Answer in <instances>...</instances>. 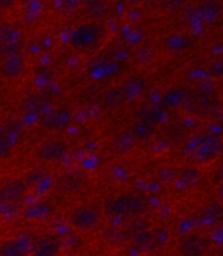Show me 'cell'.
<instances>
[{
	"mask_svg": "<svg viewBox=\"0 0 223 256\" xmlns=\"http://www.w3.org/2000/svg\"><path fill=\"white\" fill-rule=\"evenodd\" d=\"M108 30L103 23L86 22L75 26L69 36V44L76 50H87L104 40Z\"/></svg>",
	"mask_w": 223,
	"mask_h": 256,
	"instance_id": "3",
	"label": "cell"
},
{
	"mask_svg": "<svg viewBox=\"0 0 223 256\" xmlns=\"http://www.w3.org/2000/svg\"><path fill=\"white\" fill-rule=\"evenodd\" d=\"M178 168H177V166H174V165L161 166V168L157 170L156 177L161 184H173L176 180Z\"/></svg>",
	"mask_w": 223,
	"mask_h": 256,
	"instance_id": "22",
	"label": "cell"
},
{
	"mask_svg": "<svg viewBox=\"0 0 223 256\" xmlns=\"http://www.w3.org/2000/svg\"><path fill=\"white\" fill-rule=\"evenodd\" d=\"M73 118V113L68 106H59L45 114L41 124L48 132H62L71 126Z\"/></svg>",
	"mask_w": 223,
	"mask_h": 256,
	"instance_id": "8",
	"label": "cell"
},
{
	"mask_svg": "<svg viewBox=\"0 0 223 256\" xmlns=\"http://www.w3.org/2000/svg\"><path fill=\"white\" fill-rule=\"evenodd\" d=\"M23 48H24V44L22 40L0 44V54H2L3 58L19 56L21 54Z\"/></svg>",
	"mask_w": 223,
	"mask_h": 256,
	"instance_id": "24",
	"label": "cell"
},
{
	"mask_svg": "<svg viewBox=\"0 0 223 256\" xmlns=\"http://www.w3.org/2000/svg\"><path fill=\"white\" fill-rule=\"evenodd\" d=\"M69 150L68 144L62 139L50 138L44 140L35 150V158L45 163H55L66 156Z\"/></svg>",
	"mask_w": 223,
	"mask_h": 256,
	"instance_id": "7",
	"label": "cell"
},
{
	"mask_svg": "<svg viewBox=\"0 0 223 256\" xmlns=\"http://www.w3.org/2000/svg\"><path fill=\"white\" fill-rule=\"evenodd\" d=\"M130 130L133 134V136L137 140V142H148V140H150L155 136L157 128L152 122L145 118H141L134 122L132 126L130 127Z\"/></svg>",
	"mask_w": 223,
	"mask_h": 256,
	"instance_id": "15",
	"label": "cell"
},
{
	"mask_svg": "<svg viewBox=\"0 0 223 256\" xmlns=\"http://www.w3.org/2000/svg\"><path fill=\"white\" fill-rule=\"evenodd\" d=\"M32 242L27 236H17L0 243V256H30Z\"/></svg>",
	"mask_w": 223,
	"mask_h": 256,
	"instance_id": "11",
	"label": "cell"
},
{
	"mask_svg": "<svg viewBox=\"0 0 223 256\" xmlns=\"http://www.w3.org/2000/svg\"><path fill=\"white\" fill-rule=\"evenodd\" d=\"M61 248L62 241L58 234H43L32 242L30 256H60Z\"/></svg>",
	"mask_w": 223,
	"mask_h": 256,
	"instance_id": "9",
	"label": "cell"
},
{
	"mask_svg": "<svg viewBox=\"0 0 223 256\" xmlns=\"http://www.w3.org/2000/svg\"><path fill=\"white\" fill-rule=\"evenodd\" d=\"M190 2H202V0H190Z\"/></svg>",
	"mask_w": 223,
	"mask_h": 256,
	"instance_id": "33",
	"label": "cell"
},
{
	"mask_svg": "<svg viewBox=\"0 0 223 256\" xmlns=\"http://www.w3.org/2000/svg\"><path fill=\"white\" fill-rule=\"evenodd\" d=\"M137 144V140L133 136L130 128L118 132L112 139V149L118 156L129 154Z\"/></svg>",
	"mask_w": 223,
	"mask_h": 256,
	"instance_id": "13",
	"label": "cell"
},
{
	"mask_svg": "<svg viewBox=\"0 0 223 256\" xmlns=\"http://www.w3.org/2000/svg\"><path fill=\"white\" fill-rule=\"evenodd\" d=\"M20 212V206L0 201V222L8 220Z\"/></svg>",
	"mask_w": 223,
	"mask_h": 256,
	"instance_id": "25",
	"label": "cell"
},
{
	"mask_svg": "<svg viewBox=\"0 0 223 256\" xmlns=\"http://www.w3.org/2000/svg\"><path fill=\"white\" fill-rule=\"evenodd\" d=\"M109 11H110V7L109 4H108L107 0L92 4V6H87L86 7L87 14L92 18H94V20H99V18L107 16V14H109Z\"/></svg>",
	"mask_w": 223,
	"mask_h": 256,
	"instance_id": "23",
	"label": "cell"
},
{
	"mask_svg": "<svg viewBox=\"0 0 223 256\" xmlns=\"http://www.w3.org/2000/svg\"><path fill=\"white\" fill-rule=\"evenodd\" d=\"M12 144L8 139L0 137V158H6L11 154Z\"/></svg>",
	"mask_w": 223,
	"mask_h": 256,
	"instance_id": "30",
	"label": "cell"
},
{
	"mask_svg": "<svg viewBox=\"0 0 223 256\" xmlns=\"http://www.w3.org/2000/svg\"><path fill=\"white\" fill-rule=\"evenodd\" d=\"M223 153V139L214 134H206L193 153V160L197 165H208L216 161Z\"/></svg>",
	"mask_w": 223,
	"mask_h": 256,
	"instance_id": "5",
	"label": "cell"
},
{
	"mask_svg": "<svg viewBox=\"0 0 223 256\" xmlns=\"http://www.w3.org/2000/svg\"><path fill=\"white\" fill-rule=\"evenodd\" d=\"M126 101L127 98L124 94L122 86L116 85L108 88L107 90L101 94L100 106L106 111H112L120 106H122Z\"/></svg>",
	"mask_w": 223,
	"mask_h": 256,
	"instance_id": "12",
	"label": "cell"
},
{
	"mask_svg": "<svg viewBox=\"0 0 223 256\" xmlns=\"http://www.w3.org/2000/svg\"><path fill=\"white\" fill-rule=\"evenodd\" d=\"M16 4V0H0V10L10 9Z\"/></svg>",
	"mask_w": 223,
	"mask_h": 256,
	"instance_id": "31",
	"label": "cell"
},
{
	"mask_svg": "<svg viewBox=\"0 0 223 256\" xmlns=\"http://www.w3.org/2000/svg\"><path fill=\"white\" fill-rule=\"evenodd\" d=\"M3 59V56H2V54H0V60H2Z\"/></svg>",
	"mask_w": 223,
	"mask_h": 256,
	"instance_id": "34",
	"label": "cell"
},
{
	"mask_svg": "<svg viewBox=\"0 0 223 256\" xmlns=\"http://www.w3.org/2000/svg\"><path fill=\"white\" fill-rule=\"evenodd\" d=\"M82 178L79 174H70V175H67L65 179H62V187L63 189L66 190H75L76 188H79L80 186L82 184V180L80 182H74L76 180V179H80Z\"/></svg>",
	"mask_w": 223,
	"mask_h": 256,
	"instance_id": "26",
	"label": "cell"
},
{
	"mask_svg": "<svg viewBox=\"0 0 223 256\" xmlns=\"http://www.w3.org/2000/svg\"><path fill=\"white\" fill-rule=\"evenodd\" d=\"M46 172H44L42 170H33L32 172H30L29 174V177H28V180H25V182L28 184V186L30 187V184L33 182L35 184L36 182H40L41 180H43V179L46 178Z\"/></svg>",
	"mask_w": 223,
	"mask_h": 256,
	"instance_id": "29",
	"label": "cell"
},
{
	"mask_svg": "<svg viewBox=\"0 0 223 256\" xmlns=\"http://www.w3.org/2000/svg\"><path fill=\"white\" fill-rule=\"evenodd\" d=\"M201 179L199 170L194 166H183L178 168L175 182L183 189H190L198 184Z\"/></svg>",
	"mask_w": 223,
	"mask_h": 256,
	"instance_id": "16",
	"label": "cell"
},
{
	"mask_svg": "<svg viewBox=\"0 0 223 256\" xmlns=\"http://www.w3.org/2000/svg\"><path fill=\"white\" fill-rule=\"evenodd\" d=\"M185 4L186 0H163L164 8L172 12L181 10Z\"/></svg>",
	"mask_w": 223,
	"mask_h": 256,
	"instance_id": "28",
	"label": "cell"
},
{
	"mask_svg": "<svg viewBox=\"0 0 223 256\" xmlns=\"http://www.w3.org/2000/svg\"><path fill=\"white\" fill-rule=\"evenodd\" d=\"M199 7L200 14L207 22L214 21L222 11L221 4L216 0H202Z\"/></svg>",
	"mask_w": 223,
	"mask_h": 256,
	"instance_id": "19",
	"label": "cell"
},
{
	"mask_svg": "<svg viewBox=\"0 0 223 256\" xmlns=\"http://www.w3.org/2000/svg\"><path fill=\"white\" fill-rule=\"evenodd\" d=\"M29 188L25 180L20 178L6 182L3 186H0V201L20 206L28 196Z\"/></svg>",
	"mask_w": 223,
	"mask_h": 256,
	"instance_id": "10",
	"label": "cell"
},
{
	"mask_svg": "<svg viewBox=\"0 0 223 256\" xmlns=\"http://www.w3.org/2000/svg\"><path fill=\"white\" fill-rule=\"evenodd\" d=\"M155 50L149 44H139L132 52V60L137 66H148L155 60Z\"/></svg>",
	"mask_w": 223,
	"mask_h": 256,
	"instance_id": "17",
	"label": "cell"
},
{
	"mask_svg": "<svg viewBox=\"0 0 223 256\" xmlns=\"http://www.w3.org/2000/svg\"><path fill=\"white\" fill-rule=\"evenodd\" d=\"M22 40V32L10 24H0V44Z\"/></svg>",
	"mask_w": 223,
	"mask_h": 256,
	"instance_id": "21",
	"label": "cell"
},
{
	"mask_svg": "<svg viewBox=\"0 0 223 256\" xmlns=\"http://www.w3.org/2000/svg\"><path fill=\"white\" fill-rule=\"evenodd\" d=\"M101 208L94 203H86L76 206L69 217V222L75 230L87 232L95 229L101 220Z\"/></svg>",
	"mask_w": 223,
	"mask_h": 256,
	"instance_id": "4",
	"label": "cell"
},
{
	"mask_svg": "<svg viewBox=\"0 0 223 256\" xmlns=\"http://www.w3.org/2000/svg\"><path fill=\"white\" fill-rule=\"evenodd\" d=\"M148 203L145 198L136 194H121L107 199L104 203V213L111 217L132 218L147 212Z\"/></svg>",
	"mask_w": 223,
	"mask_h": 256,
	"instance_id": "2",
	"label": "cell"
},
{
	"mask_svg": "<svg viewBox=\"0 0 223 256\" xmlns=\"http://www.w3.org/2000/svg\"><path fill=\"white\" fill-rule=\"evenodd\" d=\"M208 73L212 78H223V59L213 61L208 68Z\"/></svg>",
	"mask_w": 223,
	"mask_h": 256,
	"instance_id": "27",
	"label": "cell"
},
{
	"mask_svg": "<svg viewBox=\"0 0 223 256\" xmlns=\"http://www.w3.org/2000/svg\"><path fill=\"white\" fill-rule=\"evenodd\" d=\"M25 70V61L21 54L4 58L0 66V74L3 78L15 80L20 78Z\"/></svg>",
	"mask_w": 223,
	"mask_h": 256,
	"instance_id": "14",
	"label": "cell"
},
{
	"mask_svg": "<svg viewBox=\"0 0 223 256\" xmlns=\"http://www.w3.org/2000/svg\"><path fill=\"white\" fill-rule=\"evenodd\" d=\"M223 218V208L220 204H210L201 213V220L205 225H216Z\"/></svg>",
	"mask_w": 223,
	"mask_h": 256,
	"instance_id": "20",
	"label": "cell"
},
{
	"mask_svg": "<svg viewBox=\"0 0 223 256\" xmlns=\"http://www.w3.org/2000/svg\"><path fill=\"white\" fill-rule=\"evenodd\" d=\"M210 248L211 240L207 236L192 232L182 236L178 241L177 251L181 256H203Z\"/></svg>",
	"mask_w": 223,
	"mask_h": 256,
	"instance_id": "6",
	"label": "cell"
},
{
	"mask_svg": "<svg viewBox=\"0 0 223 256\" xmlns=\"http://www.w3.org/2000/svg\"><path fill=\"white\" fill-rule=\"evenodd\" d=\"M181 106L186 112L199 118H207L218 110L220 97L212 82H203L196 89L183 94Z\"/></svg>",
	"mask_w": 223,
	"mask_h": 256,
	"instance_id": "1",
	"label": "cell"
},
{
	"mask_svg": "<svg viewBox=\"0 0 223 256\" xmlns=\"http://www.w3.org/2000/svg\"><path fill=\"white\" fill-rule=\"evenodd\" d=\"M75 256H80V255H75Z\"/></svg>",
	"mask_w": 223,
	"mask_h": 256,
	"instance_id": "35",
	"label": "cell"
},
{
	"mask_svg": "<svg viewBox=\"0 0 223 256\" xmlns=\"http://www.w3.org/2000/svg\"><path fill=\"white\" fill-rule=\"evenodd\" d=\"M122 88L127 98V101H129L130 99L136 98L143 94L145 89V82L141 78L134 75L126 80V82L122 85Z\"/></svg>",
	"mask_w": 223,
	"mask_h": 256,
	"instance_id": "18",
	"label": "cell"
},
{
	"mask_svg": "<svg viewBox=\"0 0 223 256\" xmlns=\"http://www.w3.org/2000/svg\"><path fill=\"white\" fill-rule=\"evenodd\" d=\"M127 2H129L130 4H138L139 2H141V0H127Z\"/></svg>",
	"mask_w": 223,
	"mask_h": 256,
	"instance_id": "32",
	"label": "cell"
}]
</instances>
